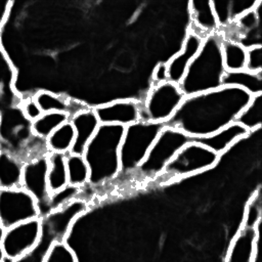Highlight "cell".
<instances>
[{
	"label": "cell",
	"mask_w": 262,
	"mask_h": 262,
	"mask_svg": "<svg viewBox=\"0 0 262 262\" xmlns=\"http://www.w3.org/2000/svg\"><path fill=\"white\" fill-rule=\"evenodd\" d=\"M251 97L247 91L232 86L188 95L165 125L190 138L207 136L234 122Z\"/></svg>",
	"instance_id": "6da1fadb"
},
{
	"label": "cell",
	"mask_w": 262,
	"mask_h": 262,
	"mask_svg": "<svg viewBox=\"0 0 262 262\" xmlns=\"http://www.w3.org/2000/svg\"><path fill=\"white\" fill-rule=\"evenodd\" d=\"M124 129L120 125L100 124L86 145L83 157L90 171L87 186L92 190L105 187L120 176V144Z\"/></svg>",
	"instance_id": "7a4b0ae2"
},
{
	"label": "cell",
	"mask_w": 262,
	"mask_h": 262,
	"mask_svg": "<svg viewBox=\"0 0 262 262\" xmlns=\"http://www.w3.org/2000/svg\"><path fill=\"white\" fill-rule=\"evenodd\" d=\"M221 41L222 36L219 32L204 38L200 51L179 83L185 96L214 90L222 86V79L226 71L223 64Z\"/></svg>",
	"instance_id": "3957f363"
},
{
	"label": "cell",
	"mask_w": 262,
	"mask_h": 262,
	"mask_svg": "<svg viewBox=\"0 0 262 262\" xmlns=\"http://www.w3.org/2000/svg\"><path fill=\"white\" fill-rule=\"evenodd\" d=\"M164 126L140 120L125 127L120 144V176H134Z\"/></svg>",
	"instance_id": "277c9868"
},
{
	"label": "cell",
	"mask_w": 262,
	"mask_h": 262,
	"mask_svg": "<svg viewBox=\"0 0 262 262\" xmlns=\"http://www.w3.org/2000/svg\"><path fill=\"white\" fill-rule=\"evenodd\" d=\"M189 140L190 137L181 130L165 125L134 177L140 181H156L178 150Z\"/></svg>",
	"instance_id": "5b68a950"
},
{
	"label": "cell",
	"mask_w": 262,
	"mask_h": 262,
	"mask_svg": "<svg viewBox=\"0 0 262 262\" xmlns=\"http://www.w3.org/2000/svg\"><path fill=\"white\" fill-rule=\"evenodd\" d=\"M220 158V156L205 145L190 139L178 150L166 166L163 174L156 181L162 184L171 183L201 174L214 168Z\"/></svg>",
	"instance_id": "8992f818"
},
{
	"label": "cell",
	"mask_w": 262,
	"mask_h": 262,
	"mask_svg": "<svg viewBox=\"0 0 262 262\" xmlns=\"http://www.w3.org/2000/svg\"><path fill=\"white\" fill-rule=\"evenodd\" d=\"M184 97L178 84L170 81L150 83L145 96L140 99V120L165 125L173 117Z\"/></svg>",
	"instance_id": "52a82bcc"
},
{
	"label": "cell",
	"mask_w": 262,
	"mask_h": 262,
	"mask_svg": "<svg viewBox=\"0 0 262 262\" xmlns=\"http://www.w3.org/2000/svg\"><path fill=\"white\" fill-rule=\"evenodd\" d=\"M36 218H40L37 203L23 187L0 190V224L4 229Z\"/></svg>",
	"instance_id": "ba28073f"
},
{
	"label": "cell",
	"mask_w": 262,
	"mask_h": 262,
	"mask_svg": "<svg viewBox=\"0 0 262 262\" xmlns=\"http://www.w3.org/2000/svg\"><path fill=\"white\" fill-rule=\"evenodd\" d=\"M41 237L40 218L32 219L4 229L1 247L4 258L15 261L29 254Z\"/></svg>",
	"instance_id": "9c48e42d"
},
{
	"label": "cell",
	"mask_w": 262,
	"mask_h": 262,
	"mask_svg": "<svg viewBox=\"0 0 262 262\" xmlns=\"http://www.w3.org/2000/svg\"><path fill=\"white\" fill-rule=\"evenodd\" d=\"M47 155L41 156L24 164L21 172V184L36 201L40 211V218L48 214L50 191L47 183Z\"/></svg>",
	"instance_id": "30bf717a"
},
{
	"label": "cell",
	"mask_w": 262,
	"mask_h": 262,
	"mask_svg": "<svg viewBox=\"0 0 262 262\" xmlns=\"http://www.w3.org/2000/svg\"><path fill=\"white\" fill-rule=\"evenodd\" d=\"M141 100L137 98H115L96 104L93 110L100 124L126 127L140 121Z\"/></svg>",
	"instance_id": "8fae6325"
},
{
	"label": "cell",
	"mask_w": 262,
	"mask_h": 262,
	"mask_svg": "<svg viewBox=\"0 0 262 262\" xmlns=\"http://www.w3.org/2000/svg\"><path fill=\"white\" fill-rule=\"evenodd\" d=\"M260 6L261 1H258L252 10L244 13L229 27L221 30L222 37L237 42L246 49L261 46Z\"/></svg>",
	"instance_id": "7c38bea8"
},
{
	"label": "cell",
	"mask_w": 262,
	"mask_h": 262,
	"mask_svg": "<svg viewBox=\"0 0 262 262\" xmlns=\"http://www.w3.org/2000/svg\"><path fill=\"white\" fill-rule=\"evenodd\" d=\"M11 1H0V30L10 8ZM15 71L0 44V113L17 106L21 98L14 90Z\"/></svg>",
	"instance_id": "4fadbf2b"
},
{
	"label": "cell",
	"mask_w": 262,
	"mask_h": 262,
	"mask_svg": "<svg viewBox=\"0 0 262 262\" xmlns=\"http://www.w3.org/2000/svg\"><path fill=\"white\" fill-rule=\"evenodd\" d=\"M204 37L188 27L181 48L166 62L168 69V80L178 84L182 81L187 68L200 51Z\"/></svg>",
	"instance_id": "5bb4252c"
},
{
	"label": "cell",
	"mask_w": 262,
	"mask_h": 262,
	"mask_svg": "<svg viewBox=\"0 0 262 262\" xmlns=\"http://www.w3.org/2000/svg\"><path fill=\"white\" fill-rule=\"evenodd\" d=\"M259 235L260 225L256 228L241 226L229 244L225 262H252L259 248Z\"/></svg>",
	"instance_id": "9a60e30c"
},
{
	"label": "cell",
	"mask_w": 262,
	"mask_h": 262,
	"mask_svg": "<svg viewBox=\"0 0 262 262\" xmlns=\"http://www.w3.org/2000/svg\"><path fill=\"white\" fill-rule=\"evenodd\" d=\"M69 121L75 130V142L70 152L83 155L86 145L100 126V122L91 106L77 112L70 117Z\"/></svg>",
	"instance_id": "2e32d148"
},
{
	"label": "cell",
	"mask_w": 262,
	"mask_h": 262,
	"mask_svg": "<svg viewBox=\"0 0 262 262\" xmlns=\"http://www.w3.org/2000/svg\"><path fill=\"white\" fill-rule=\"evenodd\" d=\"M249 134L250 132H248L247 129L238 123L232 122L210 135L190 139L205 145L221 157L239 140L245 139Z\"/></svg>",
	"instance_id": "e0dca14e"
},
{
	"label": "cell",
	"mask_w": 262,
	"mask_h": 262,
	"mask_svg": "<svg viewBox=\"0 0 262 262\" xmlns=\"http://www.w3.org/2000/svg\"><path fill=\"white\" fill-rule=\"evenodd\" d=\"M42 113H63L70 117L89 105L77 98L63 93H55L47 89H40L33 95Z\"/></svg>",
	"instance_id": "ac0fdd59"
},
{
	"label": "cell",
	"mask_w": 262,
	"mask_h": 262,
	"mask_svg": "<svg viewBox=\"0 0 262 262\" xmlns=\"http://www.w3.org/2000/svg\"><path fill=\"white\" fill-rule=\"evenodd\" d=\"M188 12L190 17L189 28L202 37L205 38L220 31L212 8L211 0L190 1L188 3Z\"/></svg>",
	"instance_id": "d6986e66"
},
{
	"label": "cell",
	"mask_w": 262,
	"mask_h": 262,
	"mask_svg": "<svg viewBox=\"0 0 262 262\" xmlns=\"http://www.w3.org/2000/svg\"><path fill=\"white\" fill-rule=\"evenodd\" d=\"M222 86H232L247 91L250 95L262 93V73L256 74L247 70L236 72H225Z\"/></svg>",
	"instance_id": "ffe728a7"
},
{
	"label": "cell",
	"mask_w": 262,
	"mask_h": 262,
	"mask_svg": "<svg viewBox=\"0 0 262 262\" xmlns=\"http://www.w3.org/2000/svg\"><path fill=\"white\" fill-rule=\"evenodd\" d=\"M24 163L12 155L0 152V187L1 189L20 187Z\"/></svg>",
	"instance_id": "44dd1931"
},
{
	"label": "cell",
	"mask_w": 262,
	"mask_h": 262,
	"mask_svg": "<svg viewBox=\"0 0 262 262\" xmlns=\"http://www.w3.org/2000/svg\"><path fill=\"white\" fill-rule=\"evenodd\" d=\"M47 162V183L48 189L52 193L68 185L66 155L48 152Z\"/></svg>",
	"instance_id": "7402d4cb"
},
{
	"label": "cell",
	"mask_w": 262,
	"mask_h": 262,
	"mask_svg": "<svg viewBox=\"0 0 262 262\" xmlns=\"http://www.w3.org/2000/svg\"><path fill=\"white\" fill-rule=\"evenodd\" d=\"M66 166L69 185L82 189L89 183L90 171L83 155L67 154Z\"/></svg>",
	"instance_id": "603a6c76"
},
{
	"label": "cell",
	"mask_w": 262,
	"mask_h": 262,
	"mask_svg": "<svg viewBox=\"0 0 262 262\" xmlns=\"http://www.w3.org/2000/svg\"><path fill=\"white\" fill-rule=\"evenodd\" d=\"M75 142V130L70 121H67L55 129L46 138L48 152L67 155L71 151Z\"/></svg>",
	"instance_id": "cb8c5ba5"
},
{
	"label": "cell",
	"mask_w": 262,
	"mask_h": 262,
	"mask_svg": "<svg viewBox=\"0 0 262 262\" xmlns=\"http://www.w3.org/2000/svg\"><path fill=\"white\" fill-rule=\"evenodd\" d=\"M221 51L226 72H236L246 69L247 49L244 46L222 37Z\"/></svg>",
	"instance_id": "d4e9b609"
},
{
	"label": "cell",
	"mask_w": 262,
	"mask_h": 262,
	"mask_svg": "<svg viewBox=\"0 0 262 262\" xmlns=\"http://www.w3.org/2000/svg\"><path fill=\"white\" fill-rule=\"evenodd\" d=\"M248 132L258 131L262 124V93L253 95L248 104L237 115L235 121Z\"/></svg>",
	"instance_id": "484cf974"
},
{
	"label": "cell",
	"mask_w": 262,
	"mask_h": 262,
	"mask_svg": "<svg viewBox=\"0 0 262 262\" xmlns=\"http://www.w3.org/2000/svg\"><path fill=\"white\" fill-rule=\"evenodd\" d=\"M70 116L63 113H43L37 120L32 122L31 129L35 136L46 140V138L60 125L69 121Z\"/></svg>",
	"instance_id": "4316f807"
},
{
	"label": "cell",
	"mask_w": 262,
	"mask_h": 262,
	"mask_svg": "<svg viewBox=\"0 0 262 262\" xmlns=\"http://www.w3.org/2000/svg\"><path fill=\"white\" fill-rule=\"evenodd\" d=\"M261 212H262V202L260 188H258L249 199L243 217V222L241 226L256 228L261 224Z\"/></svg>",
	"instance_id": "83f0119b"
},
{
	"label": "cell",
	"mask_w": 262,
	"mask_h": 262,
	"mask_svg": "<svg viewBox=\"0 0 262 262\" xmlns=\"http://www.w3.org/2000/svg\"><path fill=\"white\" fill-rule=\"evenodd\" d=\"M43 262H79L77 254L66 242H55L46 251Z\"/></svg>",
	"instance_id": "f1b7e54d"
},
{
	"label": "cell",
	"mask_w": 262,
	"mask_h": 262,
	"mask_svg": "<svg viewBox=\"0 0 262 262\" xmlns=\"http://www.w3.org/2000/svg\"><path fill=\"white\" fill-rule=\"evenodd\" d=\"M80 193H81V189L74 187L72 185H67L63 188L50 193V198H49V211H54L57 209H60L67 205H69L70 203H72L73 201H75L76 199L80 198ZM49 212V213H50Z\"/></svg>",
	"instance_id": "f546056e"
},
{
	"label": "cell",
	"mask_w": 262,
	"mask_h": 262,
	"mask_svg": "<svg viewBox=\"0 0 262 262\" xmlns=\"http://www.w3.org/2000/svg\"><path fill=\"white\" fill-rule=\"evenodd\" d=\"M245 70L256 74L262 73V46H254L247 49Z\"/></svg>",
	"instance_id": "4dcf8cb0"
},
{
	"label": "cell",
	"mask_w": 262,
	"mask_h": 262,
	"mask_svg": "<svg viewBox=\"0 0 262 262\" xmlns=\"http://www.w3.org/2000/svg\"><path fill=\"white\" fill-rule=\"evenodd\" d=\"M19 106H20V110H21L24 116L30 122H34L35 120H37L43 114L33 96H29L27 98H24L21 100Z\"/></svg>",
	"instance_id": "1f68e13d"
},
{
	"label": "cell",
	"mask_w": 262,
	"mask_h": 262,
	"mask_svg": "<svg viewBox=\"0 0 262 262\" xmlns=\"http://www.w3.org/2000/svg\"><path fill=\"white\" fill-rule=\"evenodd\" d=\"M168 80V69L166 62H159L152 70L150 82L151 84L164 83Z\"/></svg>",
	"instance_id": "d6a6232c"
},
{
	"label": "cell",
	"mask_w": 262,
	"mask_h": 262,
	"mask_svg": "<svg viewBox=\"0 0 262 262\" xmlns=\"http://www.w3.org/2000/svg\"><path fill=\"white\" fill-rule=\"evenodd\" d=\"M3 232H4V228H3V227L1 226V224H0V262H2V261H3V258H4L3 251H2V247H1V241H2Z\"/></svg>",
	"instance_id": "836d02e7"
},
{
	"label": "cell",
	"mask_w": 262,
	"mask_h": 262,
	"mask_svg": "<svg viewBox=\"0 0 262 262\" xmlns=\"http://www.w3.org/2000/svg\"><path fill=\"white\" fill-rule=\"evenodd\" d=\"M0 122H1V113H0Z\"/></svg>",
	"instance_id": "e575fe53"
},
{
	"label": "cell",
	"mask_w": 262,
	"mask_h": 262,
	"mask_svg": "<svg viewBox=\"0 0 262 262\" xmlns=\"http://www.w3.org/2000/svg\"><path fill=\"white\" fill-rule=\"evenodd\" d=\"M0 190H1V187H0Z\"/></svg>",
	"instance_id": "d590c367"
},
{
	"label": "cell",
	"mask_w": 262,
	"mask_h": 262,
	"mask_svg": "<svg viewBox=\"0 0 262 262\" xmlns=\"http://www.w3.org/2000/svg\"><path fill=\"white\" fill-rule=\"evenodd\" d=\"M0 152H1V149H0Z\"/></svg>",
	"instance_id": "8d00e7d4"
}]
</instances>
